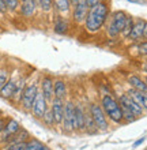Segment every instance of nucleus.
<instances>
[{
	"label": "nucleus",
	"instance_id": "nucleus-24",
	"mask_svg": "<svg viewBox=\"0 0 147 150\" xmlns=\"http://www.w3.org/2000/svg\"><path fill=\"white\" fill-rule=\"evenodd\" d=\"M84 132H87V134H97L98 132V128H97L96 123L91 119L89 111H86V116H84Z\"/></svg>",
	"mask_w": 147,
	"mask_h": 150
},
{
	"label": "nucleus",
	"instance_id": "nucleus-17",
	"mask_svg": "<svg viewBox=\"0 0 147 150\" xmlns=\"http://www.w3.org/2000/svg\"><path fill=\"white\" fill-rule=\"evenodd\" d=\"M127 81H128V83H129L131 89L142 91V93H147V85H146V82H144V79H142L139 75H135V74L129 75L127 78Z\"/></svg>",
	"mask_w": 147,
	"mask_h": 150
},
{
	"label": "nucleus",
	"instance_id": "nucleus-3",
	"mask_svg": "<svg viewBox=\"0 0 147 150\" xmlns=\"http://www.w3.org/2000/svg\"><path fill=\"white\" fill-rule=\"evenodd\" d=\"M128 15L125 11H115L112 14L106 21V33L108 36L112 37V38H115V37L120 36V33L123 30L124 25H125V21H127Z\"/></svg>",
	"mask_w": 147,
	"mask_h": 150
},
{
	"label": "nucleus",
	"instance_id": "nucleus-37",
	"mask_svg": "<svg viewBox=\"0 0 147 150\" xmlns=\"http://www.w3.org/2000/svg\"><path fill=\"white\" fill-rule=\"evenodd\" d=\"M143 38H146V40H147V22H146V25H144V30H143Z\"/></svg>",
	"mask_w": 147,
	"mask_h": 150
},
{
	"label": "nucleus",
	"instance_id": "nucleus-34",
	"mask_svg": "<svg viewBox=\"0 0 147 150\" xmlns=\"http://www.w3.org/2000/svg\"><path fill=\"white\" fill-rule=\"evenodd\" d=\"M7 119L6 116H0V134H1V131H3L4 126H6V122H7Z\"/></svg>",
	"mask_w": 147,
	"mask_h": 150
},
{
	"label": "nucleus",
	"instance_id": "nucleus-20",
	"mask_svg": "<svg viewBox=\"0 0 147 150\" xmlns=\"http://www.w3.org/2000/svg\"><path fill=\"white\" fill-rule=\"evenodd\" d=\"M27 85V79L26 76H19L16 78V86H15V94H14V98H12V103L14 104H20V98H22V94H23L25 87Z\"/></svg>",
	"mask_w": 147,
	"mask_h": 150
},
{
	"label": "nucleus",
	"instance_id": "nucleus-32",
	"mask_svg": "<svg viewBox=\"0 0 147 150\" xmlns=\"http://www.w3.org/2000/svg\"><path fill=\"white\" fill-rule=\"evenodd\" d=\"M138 53L142 56H147V40L138 47Z\"/></svg>",
	"mask_w": 147,
	"mask_h": 150
},
{
	"label": "nucleus",
	"instance_id": "nucleus-36",
	"mask_svg": "<svg viewBox=\"0 0 147 150\" xmlns=\"http://www.w3.org/2000/svg\"><path fill=\"white\" fill-rule=\"evenodd\" d=\"M144 142V138H140V139H138V141H136L135 143H134V147H138L139 146V145H142V143Z\"/></svg>",
	"mask_w": 147,
	"mask_h": 150
},
{
	"label": "nucleus",
	"instance_id": "nucleus-15",
	"mask_svg": "<svg viewBox=\"0 0 147 150\" xmlns=\"http://www.w3.org/2000/svg\"><path fill=\"white\" fill-rule=\"evenodd\" d=\"M67 94H68L67 83L64 82V79H60V78L55 79V82H53V96H55V98L65 101Z\"/></svg>",
	"mask_w": 147,
	"mask_h": 150
},
{
	"label": "nucleus",
	"instance_id": "nucleus-39",
	"mask_svg": "<svg viewBox=\"0 0 147 150\" xmlns=\"http://www.w3.org/2000/svg\"><path fill=\"white\" fill-rule=\"evenodd\" d=\"M79 1H80V0H70V3L72 4V7H74V6H76V4L79 3Z\"/></svg>",
	"mask_w": 147,
	"mask_h": 150
},
{
	"label": "nucleus",
	"instance_id": "nucleus-7",
	"mask_svg": "<svg viewBox=\"0 0 147 150\" xmlns=\"http://www.w3.org/2000/svg\"><path fill=\"white\" fill-rule=\"evenodd\" d=\"M22 127L15 119L8 117L7 122H6V126H4L1 134H0V145H6V143L10 141V138H12L14 135L20 130Z\"/></svg>",
	"mask_w": 147,
	"mask_h": 150
},
{
	"label": "nucleus",
	"instance_id": "nucleus-30",
	"mask_svg": "<svg viewBox=\"0 0 147 150\" xmlns=\"http://www.w3.org/2000/svg\"><path fill=\"white\" fill-rule=\"evenodd\" d=\"M38 6L41 7V10L45 12H48L53 7V1L52 0H38Z\"/></svg>",
	"mask_w": 147,
	"mask_h": 150
},
{
	"label": "nucleus",
	"instance_id": "nucleus-14",
	"mask_svg": "<svg viewBox=\"0 0 147 150\" xmlns=\"http://www.w3.org/2000/svg\"><path fill=\"white\" fill-rule=\"evenodd\" d=\"M84 116H86V109L82 104H75V130L78 132L84 131Z\"/></svg>",
	"mask_w": 147,
	"mask_h": 150
},
{
	"label": "nucleus",
	"instance_id": "nucleus-13",
	"mask_svg": "<svg viewBox=\"0 0 147 150\" xmlns=\"http://www.w3.org/2000/svg\"><path fill=\"white\" fill-rule=\"evenodd\" d=\"M15 86H16V78H11L7 81V83L0 89V98L7 100V101H12L14 94H15Z\"/></svg>",
	"mask_w": 147,
	"mask_h": 150
},
{
	"label": "nucleus",
	"instance_id": "nucleus-31",
	"mask_svg": "<svg viewBox=\"0 0 147 150\" xmlns=\"http://www.w3.org/2000/svg\"><path fill=\"white\" fill-rule=\"evenodd\" d=\"M26 142L25 143H11V145H6L3 150H25Z\"/></svg>",
	"mask_w": 147,
	"mask_h": 150
},
{
	"label": "nucleus",
	"instance_id": "nucleus-28",
	"mask_svg": "<svg viewBox=\"0 0 147 150\" xmlns=\"http://www.w3.org/2000/svg\"><path fill=\"white\" fill-rule=\"evenodd\" d=\"M3 3H4V6L7 7V10L15 11V10H18V7H19L20 0H3Z\"/></svg>",
	"mask_w": 147,
	"mask_h": 150
},
{
	"label": "nucleus",
	"instance_id": "nucleus-29",
	"mask_svg": "<svg viewBox=\"0 0 147 150\" xmlns=\"http://www.w3.org/2000/svg\"><path fill=\"white\" fill-rule=\"evenodd\" d=\"M8 79H10V71L7 68H0V89L7 83Z\"/></svg>",
	"mask_w": 147,
	"mask_h": 150
},
{
	"label": "nucleus",
	"instance_id": "nucleus-6",
	"mask_svg": "<svg viewBox=\"0 0 147 150\" xmlns=\"http://www.w3.org/2000/svg\"><path fill=\"white\" fill-rule=\"evenodd\" d=\"M40 91V86L37 82H30L26 85L23 90V94H22V98H20V107L25 112H30L33 107V103L37 97V93Z\"/></svg>",
	"mask_w": 147,
	"mask_h": 150
},
{
	"label": "nucleus",
	"instance_id": "nucleus-21",
	"mask_svg": "<svg viewBox=\"0 0 147 150\" xmlns=\"http://www.w3.org/2000/svg\"><path fill=\"white\" fill-rule=\"evenodd\" d=\"M30 138H32V137L29 134V131L25 130V128H20L12 138H10V141H8L6 145H11V143H25V142H27ZM6 145H4V146H6Z\"/></svg>",
	"mask_w": 147,
	"mask_h": 150
},
{
	"label": "nucleus",
	"instance_id": "nucleus-5",
	"mask_svg": "<svg viewBox=\"0 0 147 150\" xmlns=\"http://www.w3.org/2000/svg\"><path fill=\"white\" fill-rule=\"evenodd\" d=\"M87 111L90 113V116H91V119L94 120V123H96L98 131L109 130V120H108L106 115H105L103 109L101 108V105L98 103H90Z\"/></svg>",
	"mask_w": 147,
	"mask_h": 150
},
{
	"label": "nucleus",
	"instance_id": "nucleus-2",
	"mask_svg": "<svg viewBox=\"0 0 147 150\" xmlns=\"http://www.w3.org/2000/svg\"><path fill=\"white\" fill-rule=\"evenodd\" d=\"M99 105H101V108H102L105 115H106L108 120H110V122L116 123V124L124 123L121 108H120V104L117 101V98H115L113 96H102Z\"/></svg>",
	"mask_w": 147,
	"mask_h": 150
},
{
	"label": "nucleus",
	"instance_id": "nucleus-42",
	"mask_svg": "<svg viewBox=\"0 0 147 150\" xmlns=\"http://www.w3.org/2000/svg\"><path fill=\"white\" fill-rule=\"evenodd\" d=\"M146 72H147V67H146Z\"/></svg>",
	"mask_w": 147,
	"mask_h": 150
},
{
	"label": "nucleus",
	"instance_id": "nucleus-18",
	"mask_svg": "<svg viewBox=\"0 0 147 150\" xmlns=\"http://www.w3.org/2000/svg\"><path fill=\"white\" fill-rule=\"evenodd\" d=\"M37 7H38V4L36 3V0H22V3L19 4L20 12L26 18H30V16L34 15Z\"/></svg>",
	"mask_w": 147,
	"mask_h": 150
},
{
	"label": "nucleus",
	"instance_id": "nucleus-22",
	"mask_svg": "<svg viewBox=\"0 0 147 150\" xmlns=\"http://www.w3.org/2000/svg\"><path fill=\"white\" fill-rule=\"evenodd\" d=\"M25 150H52L48 145H45L44 142H41L40 139L36 138H30L26 142V147Z\"/></svg>",
	"mask_w": 147,
	"mask_h": 150
},
{
	"label": "nucleus",
	"instance_id": "nucleus-26",
	"mask_svg": "<svg viewBox=\"0 0 147 150\" xmlns=\"http://www.w3.org/2000/svg\"><path fill=\"white\" fill-rule=\"evenodd\" d=\"M132 28H134V18L128 15L127 21H125V25H124V28H123V30H121V33H120V34H121L124 38H128V37H129V34H131Z\"/></svg>",
	"mask_w": 147,
	"mask_h": 150
},
{
	"label": "nucleus",
	"instance_id": "nucleus-25",
	"mask_svg": "<svg viewBox=\"0 0 147 150\" xmlns=\"http://www.w3.org/2000/svg\"><path fill=\"white\" fill-rule=\"evenodd\" d=\"M52 1H53V6H55L56 10H57L59 12L70 11V7H71L70 0H52Z\"/></svg>",
	"mask_w": 147,
	"mask_h": 150
},
{
	"label": "nucleus",
	"instance_id": "nucleus-41",
	"mask_svg": "<svg viewBox=\"0 0 147 150\" xmlns=\"http://www.w3.org/2000/svg\"><path fill=\"white\" fill-rule=\"evenodd\" d=\"M0 116H3V115H1V111H0Z\"/></svg>",
	"mask_w": 147,
	"mask_h": 150
},
{
	"label": "nucleus",
	"instance_id": "nucleus-19",
	"mask_svg": "<svg viewBox=\"0 0 147 150\" xmlns=\"http://www.w3.org/2000/svg\"><path fill=\"white\" fill-rule=\"evenodd\" d=\"M127 94L138 105H140V107L143 108V111H147V93H142V91L129 89V90L127 91Z\"/></svg>",
	"mask_w": 147,
	"mask_h": 150
},
{
	"label": "nucleus",
	"instance_id": "nucleus-38",
	"mask_svg": "<svg viewBox=\"0 0 147 150\" xmlns=\"http://www.w3.org/2000/svg\"><path fill=\"white\" fill-rule=\"evenodd\" d=\"M127 1H131V3H139V4H143L144 3L143 0H127Z\"/></svg>",
	"mask_w": 147,
	"mask_h": 150
},
{
	"label": "nucleus",
	"instance_id": "nucleus-8",
	"mask_svg": "<svg viewBox=\"0 0 147 150\" xmlns=\"http://www.w3.org/2000/svg\"><path fill=\"white\" fill-rule=\"evenodd\" d=\"M48 108H49V103L45 100V97L42 96V93H41V91H38V93H37L36 100H34V103H33V107H32L30 113H32L36 119H40V120H41Z\"/></svg>",
	"mask_w": 147,
	"mask_h": 150
},
{
	"label": "nucleus",
	"instance_id": "nucleus-35",
	"mask_svg": "<svg viewBox=\"0 0 147 150\" xmlns=\"http://www.w3.org/2000/svg\"><path fill=\"white\" fill-rule=\"evenodd\" d=\"M8 10H7V7L4 6V3H3V0H0V14H6Z\"/></svg>",
	"mask_w": 147,
	"mask_h": 150
},
{
	"label": "nucleus",
	"instance_id": "nucleus-9",
	"mask_svg": "<svg viewBox=\"0 0 147 150\" xmlns=\"http://www.w3.org/2000/svg\"><path fill=\"white\" fill-rule=\"evenodd\" d=\"M64 100L53 98L49 103V108H51L52 113H53V119H55V126L61 127L63 123V116H64Z\"/></svg>",
	"mask_w": 147,
	"mask_h": 150
},
{
	"label": "nucleus",
	"instance_id": "nucleus-11",
	"mask_svg": "<svg viewBox=\"0 0 147 150\" xmlns=\"http://www.w3.org/2000/svg\"><path fill=\"white\" fill-rule=\"evenodd\" d=\"M53 82H55V79L49 76V75H44L40 81V91L42 93V96L48 103H51L52 100L55 98V96H53Z\"/></svg>",
	"mask_w": 147,
	"mask_h": 150
},
{
	"label": "nucleus",
	"instance_id": "nucleus-44",
	"mask_svg": "<svg viewBox=\"0 0 147 150\" xmlns=\"http://www.w3.org/2000/svg\"><path fill=\"white\" fill-rule=\"evenodd\" d=\"M146 150H147V149H146Z\"/></svg>",
	"mask_w": 147,
	"mask_h": 150
},
{
	"label": "nucleus",
	"instance_id": "nucleus-23",
	"mask_svg": "<svg viewBox=\"0 0 147 150\" xmlns=\"http://www.w3.org/2000/svg\"><path fill=\"white\" fill-rule=\"evenodd\" d=\"M53 30H55L56 34H65L70 30V22L65 18H63V16H59L57 21H56Z\"/></svg>",
	"mask_w": 147,
	"mask_h": 150
},
{
	"label": "nucleus",
	"instance_id": "nucleus-10",
	"mask_svg": "<svg viewBox=\"0 0 147 150\" xmlns=\"http://www.w3.org/2000/svg\"><path fill=\"white\" fill-rule=\"evenodd\" d=\"M117 101H119V104H121V105H125V107L129 109V111L132 112V113L136 116V119L140 117V116H143V108L140 107V105H138V104L134 101V100L129 97V96L127 94V93H123V94L119 96V98H117Z\"/></svg>",
	"mask_w": 147,
	"mask_h": 150
},
{
	"label": "nucleus",
	"instance_id": "nucleus-40",
	"mask_svg": "<svg viewBox=\"0 0 147 150\" xmlns=\"http://www.w3.org/2000/svg\"><path fill=\"white\" fill-rule=\"evenodd\" d=\"M144 82H146V85H147V75H146V78H144Z\"/></svg>",
	"mask_w": 147,
	"mask_h": 150
},
{
	"label": "nucleus",
	"instance_id": "nucleus-4",
	"mask_svg": "<svg viewBox=\"0 0 147 150\" xmlns=\"http://www.w3.org/2000/svg\"><path fill=\"white\" fill-rule=\"evenodd\" d=\"M61 130L65 134L76 132L75 130V103L72 100H65L64 103V116L61 123Z\"/></svg>",
	"mask_w": 147,
	"mask_h": 150
},
{
	"label": "nucleus",
	"instance_id": "nucleus-12",
	"mask_svg": "<svg viewBox=\"0 0 147 150\" xmlns=\"http://www.w3.org/2000/svg\"><path fill=\"white\" fill-rule=\"evenodd\" d=\"M89 8L86 6V0H80L79 3L74 6V10H72V21L78 25L84 23L86 21V16H87Z\"/></svg>",
	"mask_w": 147,
	"mask_h": 150
},
{
	"label": "nucleus",
	"instance_id": "nucleus-1",
	"mask_svg": "<svg viewBox=\"0 0 147 150\" xmlns=\"http://www.w3.org/2000/svg\"><path fill=\"white\" fill-rule=\"evenodd\" d=\"M109 18V3L106 0H102L96 7L89 8L87 16L84 21V29L89 33H98L102 26L106 23Z\"/></svg>",
	"mask_w": 147,
	"mask_h": 150
},
{
	"label": "nucleus",
	"instance_id": "nucleus-27",
	"mask_svg": "<svg viewBox=\"0 0 147 150\" xmlns=\"http://www.w3.org/2000/svg\"><path fill=\"white\" fill-rule=\"evenodd\" d=\"M41 122L44 123L46 127H55V119H53V113H52L51 108L46 109L45 115L42 116V119H41Z\"/></svg>",
	"mask_w": 147,
	"mask_h": 150
},
{
	"label": "nucleus",
	"instance_id": "nucleus-43",
	"mask_svg": "<svg viewBox=\"0 0 147 150\" xmlns=\"http://www.w3.org/2000/svg\"><path fill=\"white\" fill-rule=\"evenodd\" d=\"M20 1H22V0H20Z\"/></svg>",
	"mask_w": 147,
	"mask_h": 150
},
{
	"label": "nucleus",
	"instance_id": "nucleus-33",
	"mask_svg": "<svg viewBox=\"0 0 147 150\" xmlns=\"http://www.w3.org/2000/svg\"><path fill=\"white\" fill-rule=\"evenodd\" d=\"M102 1V0H86V6H87V8H93L96 7L97 4H99Z\"/></svg>",
	"mask_w": 147,
	"mask_h": 150
},
{
	"label": "nucleus",
	"instance_id": "nucleus-16",
	"mask_svg": "<svg viewBox=\"0 0 147 150\" xmlns=\"http://www.w3.org/2000/svg\"><path fill=\"white\" fill-rule=\"evenodd\" d=\"M144 25H146V21L139 18V19L134 22V28L131 30V34L128 38L131 40V41H139L140 38H143V30H144Z\"/></svg>",
	"mask_w": 147,
	"mask_h": 150
}]
</instances>
